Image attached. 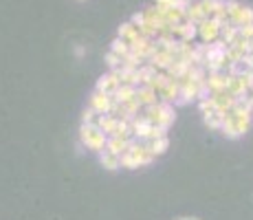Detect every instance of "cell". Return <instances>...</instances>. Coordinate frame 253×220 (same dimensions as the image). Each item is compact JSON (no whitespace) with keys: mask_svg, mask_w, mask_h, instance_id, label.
<instances>
[{"mask_svg":"<svg viewBox=\"0 0 253 220\" xmlns=\"http://www.w3.org/2000/svg\"><path fill=\"white\" fill-rule=\"evenodd\" d=\"M185 11H187V18L194 24H198V22L205 20V11H203V7H201V2H198V0H196V2H189V7L185 9Z\"/></svg>","mask_w":253,"mask_h":220,"instance_id":"cell-10","label":"cell"},{"mask_svg":"<svg viewBox=\"0 0 253 220\" xmlns=\"http://www.w3.org/2000/svg\"><path fill=\"white\" fill-rule=\"evenodd\" d=\"M168 145H169V139L168 136H154V139H148V148L152 150V154L157 156V154H163L165 150H168Z\"/></svg>","mask_w":253,"mask_h":220,"instance_id":"cell-9","label":"cell"},{"mask_svg":"<svg viewBox=\"0 0 253 220\" xmlns=\"http://www.w3.org/2000/svg\"><path fill=\"white\" fill-rule=\"evenodd\" d=\"M99 161H101V165H104L106 170H117V168H121V154L110 152L108 148H104V150L99 152Z\"/></svg>","mask_w":253,"mask_h":220,"instance_id":"cell-7","label":"cell"},{"mask_svg":"<svg viewBox=\"0 0 253 220\" xmlns=\"http://www.w3.org/2000/svg\"><path fill=\"white\" fill-rule=\"evenodd\" d=\"M113 95H106V92L97 90L95 95L90 97V108H95L99 115H106V112L113 110Z\"/></svg>","mask_w":253,"mask_h":220,"instance_id":"cell-4","label":"cell"},{"mask_svg":"<svg viewBox=\"0 0 253 220\" xmlns=\"http://www.w3.org/2000/svg\"><path fill=\"white\" fill-rule=\"evenodd\" d=\"M110 51H115V53H117V55L126 57V55H128V53H130V51H132V46H130V44H128V42H126V40H121V38H119V36H117V40L113 42V46H110Z\"/></svg>","mask_w":253,"mask_h":220,"instance_id":"cell-11","label":"cell"},{"mask_svg":"<svg viewBox=\"0 0 253 220\" xmlns=\"http://www.w3.org/2000/svg\"><path fill=\"white\" fill-rule=\"evenodd\" d=\"M132 22L137 24V27H141V24L145 22V11H139V13H134V16H132Z\"/></svg>","mask_w":253,"mask_h":220,"instance_id":"cell-12","label":"cell"},{"mask_svg":"<svg viewBox=\"0 0 253 220\" xmlns=\"http://www.w3.org/2000/svg\"><path fill=\"white\" fill-rule=\"evenodd\" d=\"M249 51H253V36L249 38Z\"/></svg>","mask_w":253,"mask_h":220,"instance_id":"cell-13","label":"cell"},{"mask_svg":"<svg viewBox=\"0 0 253 220\" xmlns=\"http://www.w3.org/2000/svg\"><path fill=\"white\" fill-rule=\"evenodd\" d=\"M80 136H82V143L86 145L88 150H95V152H101L108 143V134L95 124H84L80 130Z\"/></svg>","mask_w":253,"mask_h":220,"instance_id":"cell-1","label":"cell"},{"mask_svg":"<svg viewBox=\"0 0 253 220\" xmlns=\"http://www.w3.org/2000/svg\"><path fill=\"white\" fill-rule=\"evenodd\" d=\"M82 2H84V0H82Z\"/></svg>","mask_w":253,"mask_h":220,"instance_id":"cell-16","label":"cell"},{"mask_svg":"<svg viewBox=\"0 0 253 220\" xmlns=\"http://www.w3.org/2000/svg\"><path fill=\"white\" fill-rule=\"evenodd\" d=\"M181 220H198V218H181Z\"/></svg>","mask_w":253,"mask_h":220,"instance_id":"cell-15","label":"cell"},{"mask_svg":"<svg viewBox=\"0 0 253 220\" xmlns=\"http://www.w3.org/2000/svg\"><path fill=\"white\" fill-rule=\"evenodd\" d=\"M119 38H121V40H126L130 46H132V44L141 38V31H139V27L134 22H126V24H121V27H119Z\"/></svg>","mask_w":253,"mask_h":220,"instance_id":"cell-5","label":"cell"},{"mask_svg":"<svg viewBox=\"0 0 253 220\" xmlns=\"http://www.w3.org/2000/svg\"><path fill=\"white\" fill-rule=\"evenodd\" d=\"M198 2L205 11V18H213V20L220 16L222 7H225V0H198Z\"/></svg>","mask_w":253,"mask_h":220,"instance_id":"cell-6","label":"cell"},{"mask_svg":"<svg viewBox=\"0 0 253 220\" xmlns=\"http://www.w3.org/2000/svg\"><path fill=\"white\" fill-rule=\"evenodd\" d=\"M222 124H225V110L205 112V126H209L211 130H220Z\"/></svg>","mask_w":253,"mask_h":220,"instance_id":"cell-8","label":"cell"},{"mask_svg":"<svg viewBox=\"0 0 253 220\" xmlns=\"http://www.w3.org/2000/svg\"><path fill=\"white\" fill-rule=\"evenodd\" d=\"M119 86H121V75L117 71H110L108 75H101L99 82H97V90L106 92V95H115Z\"/></svg>","mask_w":253,"mask_h":220,"instance_id":"cell-3","label":"cell"},{"mask_svg":"<svg viewBox=\"0 0 253 220\" xmlns=\"http://www.w3.org/2000/svg\"><path fill=\"white\" fill-rule=\"evenodd\" d=\"M220 29L222 24L213 18H205L203 22H198V38H201L205 44H211L216 40H220Z\"/></svg>","mask_w":253,"mask_h":220,"instance_id":"cell-2","label":"cell"},{"mask_svg":"<svg viewBox=\"0 0 253 220\" xmlns=\"http://www.w3.org/2000/svg\"><path fill=\"white\" fill-rule=\"evenodd\" d=\"M249 75L253 77V62H251V71H249Z\"/></svg>","mask_w":253,"mask_h":220,"instance_id":"cell-14","label":"cell"}]
</instances>
